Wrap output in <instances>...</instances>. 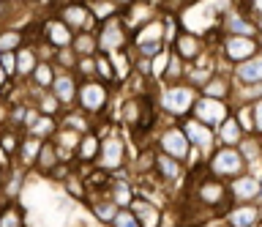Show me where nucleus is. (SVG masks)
<instances>
[{
	"label": "nucleus",
	"instance_id": "f257e3e1",
	"mask_svg": "<svg viewBox=\"0 0 262 227\" xmlns=\"http://www.w3.org/2000/svg\"><path fill=\"white\" fill-rule=\"evenodd\" d=\"M110 99H112V91L93 77V79H82V82H79L77 101H74V104H77L85 115L98 118V115H104V112H106V107H110Z\"/></svg>",
	"mask_w": 262,
	"mask_h": 227
},
{
	"label": "nucleus",
	"instance_id": "f03ea898",
	"mask_svg": "<svg viewBox=\"0 0 262 227\" xmlns=\"http://www.w3.org/2000/svg\"><path fill=\"white\" fill-rule=\"evenodd\" d=\"M93 33H96L98 52H106V55H110V52H126L128 44H131L128 30L120 22V14H118V17H110V19L98 22Z\"/></svg>",
	"mask_w": 262,
	"mask_h": 227
},
{
	"label": "nucleus",
	"instance_id": "7ed1b4c3",
	"mask_svg": "<svg viewBox=\"0 0 262 227\" xmlns=\"http://www.w3.org/2000/svg\"><path fill=\"white\" fill-rule=\"evenodd\" d=\"M208 170H210V175L227 181V178H237V175L246 173V161H243L241 153H237V148L219 145V148L210 153V159H208Z\"/></svg>",
	"mask_w": 262,
	"mask_h": 227
},
{
	"label": "nucleus",
	"instance_id": "20e7f679",
	"mask_svg": "<svg viewBox=\"0 0 262 227\" xmlns=\"http://www.w3.org/2000/svg\"><path fill=\"white\" fill-rule=\"evenodd\" d=\"M196 99L194 88H188L186 82H172V85H164V93H161V107L169 112L172 118H186L191 112V104Z\"/></svg>",
	"mask_w": 262,
	"mask_h": 227
},
{
	"label": "nucleus",
	"instance_id": "39448f33",
	"mask_svg": "<svg viewBox=\"0 0 262 227\" xmlns=\"http://www.w3.org/2000/svg\"><path fill=\"white\" fill-rule=\"evenodd\" d=\"M219 52L227 63L235 66V63L259 55V38H254V36H221Z\"/></svg>",
	"mask_w": 262,
	"mask_h": 227
},
{
	"label": "nucleus",
	"instance_id": "423d86ee",
	"mask_svg": "<svg viewBox=\"0 0 262 227\" xmlns=\"http://www.w3.org/2000/svg\"><path fill=\"white\" fill-rule=\"evenodd\" d=\"M57 19H60L71 33H77V30H96V25H98L85 0H69V3H63L60 9H57Z\"/></svg>",
	"mask_w": 262,
	"mask_h": 227
},
{
	"label": "nucleus",
	"instance_id": "0eeeda50",
	"mask_svg": "<svg viewBox=\"0 0 262 227\" xmlns=\"http://www.w3.org/2000/svg\"><path fill=\"white\" fill-rule=\"evenodd\" d=\"M229 112H232L229 101H219V99H205V96H196L188 115L196 118V120H200V123H205V126L216 129L221 120L229 115Z\"/></svg>",
	"mask_w": 262,
	"mask_h": 227
},
{
	"label": "nucleus",
	"instance_id": "6e6552de",
	"mask_svg": "<svg viewBox=\"0 0 262 227\" xmlns=\"http://www.w3.org/2000/svg\"><path fill=\"white\" fill-rule=\"evenodd\" d=\"M101 161V170H120L126 164V142H123V137L118 132H110L101 137V145H98V159Z\"/></svg>",
	"mask_w": 262,
	"mask_h": 227
},
{
	"label": "nucleus",
	"instance_id": "1a4fd4ad",
	"mask_svg": "<svg viewBox=\"0 0 262 227\" xmlns=\"http://www.w3.org/2000/svg\"><path fill=\"white\" fill-rule=\"evenodd\" d=\"M219 30H221V36H254V38H259V25L241 9L221 14Z\"/></svg>",
	"mask_w": 262,
	"mask_h": 227
},
{
	"label": "nucleus",
	"instance_id": "9d476101",
	"mask_svg": "<svg viewBox=\"0 0 262 227\" xmlns=\"http://www.w3.org/2000/svg\"><path fill=\"white\" fill-rule=\"evenodd\" d=\"M156 145H159L161 153H167V156L178 159V161H186L188 156H191V145H188V140L183 137V132H180V126H169L164 129V132L156 137Z\"/></svg>",
	"mask_w": 262,
	"mask_h": 227
},
{
	"label": "nucleus",
	"instance_id": "9b49d317",
	"mask_svg": "<svg viewBox=\"0 0 262 227\" xmlns=\"http://www.w3.org/2000/svg\"><path fill=\"white\" fill-rule=\"evenodd\" d=\"M169 50L175 52L183 63H196L200 55L205 52V42H202V36L191 33V30H178V33L172 36V42H169Z\"/></svg>",
	"mask_w": 262,
	"mask_h": 227
},
{
	"label": "nucleus",
	"instance_id": "f8f14e48",
	"mask_svg": "<svg viewBox=\"0 0 262 227\" xmlns=\"http://www.w3.org/2000/svg\"><path fill=\"white\" fill-rule=\"evenodd\" d=\"M178 126H180V132H183V137L188 140V145H191V148L208 151V148H213V142H216V137H213V129L205 126V123H200V120L191 118V115L180 118Z\"/></svg>",
	"mask_w": 262,
	"mask_h": 227
},
{
	"label": "nucleus",
	"instance_id": "ddd939ff",
	"mask_svg": "<svg viewBox=\"0 0 262 227\" xmlns=\"http://www.w3.org/2000/svg\"><path fill=\"white\" fill-rule=\"evenodd\" d=\"M41 28V44H49V50H63L71 44V30L63 25L57 17H47L44 22H38Z\"/></svg>",
	"mask_w": 262,
	"mask_h": 227
},
{
	"label": "nucleus",
	"instance_id": "4468645a",
	"mask_svg": "<svg viewBox=\"0 0 262 227\" xmlns=\"http://www.w3.org/2000/svg\"><path fill=\"white\" fill-rule=\"evenodd\" d=\"M77 88H79V79L74 77V71H57L49 93L60 101V107H71L77 101Z\"/></svg>",
	"mask_w": 262,
	"mask_h": 227
},
{
	"label": "nucleus",
	"instance_id": "2eb2a0df",
	"mask_svg": "<svg viewBox=\"0 0 262 227\" xmlns=\"http://www.w3.org/2000/svg\"><path fill=\"white\" fill-rule=\"evenodd\" d=\"M200 96H205V99L229 101V99H232V77L221 74V71H213V74L200 85Z\"/></svg>",
	"mask_w": 262,
	"mask_h": 227
},
{
	"label": "nucleus",
	"instance_id": "dca6fc26",
	"mask_svg": "<svg viewBox=\"0 0 262 227\" xmlns=\"http://www.w3.org/2000/svg\"><path fill=\"white\" fill-rule=\"evenodd\" d=\"M227 183L216 175H205L200 186H196V194H200V202L205 205H221V200H227Z\"/></svg>",
	"mask_w": 262,
	"mask_h": 227
},
{
	"label": "nucleus",
	"instance_id": "f3484780",
	"mask_svg": "<svg viewBox=\"0 0 262 227\" xmlns=\"http://www.w3.org/2000/svg\"><path fill=\"white\" fill-rule=\"evenodd\" d=\"M232 79L237 85H259L262 82V58L254 55L249 60H241L232 66Z\"/></svg>",
	"mask_w": 262,
	"mask_h": 227
},
{
	"label": "nucleus",
	"instance_id": "a211bd4d",
	"mask_svg": "<svg viewBox=\"0 0 262 227\" xmlns=\"http://www.w3.org/2000/svg\"><path fill=\"white\" fill-rule=\"evenodd\" d=\"M36 63H38V47L25 42L19 50L14 52V74L28 79V77H30V71L36 69Z\"/></svg>",
	"mask_w": 262,
	"mask_h": 227
},
{
	"label": "nucleus",
	"instance_id": "6ab92c4d",
	"mask_svg": "<svg viewBox=\"0 0 262 227\" xmlns=\"http://www.w3.org/2000/svg\"><path fill=\"white\" fill-rule=\"evenodd\" d=\"M153 173H159L164 181H180L186 175V170H183V161L159 151V153H153Z\"/></svg>",
	"mask_w": 262,
	"mask_h": 227
},
{
	"label": "nucleus",
	"instance_id": "aec40b11",
	"mask_svg": "<svg viewBox=\"0 0 262 227\" xmlns=\"http://www.w3.org/2000/svg\"><path fill=\"white\" fill-rule=\"evenodd\" d=\"M229 181H232V194H237L243 202L259 200V178L257 175L243 173V175H237V178H229Z\"/></svg>",
	"mask_w": 262,
	"mask_h": 227
},
{
	"label": "nucleus",
	"instance_id": "412c9836",
	"mask_svg": "<svg viewBox=\"0 0 262 227\" xmlns=\"http://www.w3.org/2000/svg\"><path fill=\"white\" fill-rule=\"evenodd\" d=\"M216 129H219V132H213V137H216L219 145H229V148H235V145L241 142V137H243V129L237 126V120L232 118V112H229V115L221 120Z\"/></svg>",
	"mask_w": 262,
	"mask_h": 227
},
{
	"label": "nucleus",
	"instance_id": "4be33fe9",
	"mask_svg": "<svg viewBox=\"0 0 262 227\" xmlns=\"http://www.w3.org/2000/svg\"><path fill=\"white\" fill-rule=\"evenodd\" d=\"M55 74H57V66L52 60H38L36 63V69L30 71V82H33V88L36 91H49L52 88V82H55Z\"/></svg>",
	"mask_w": 262,
	"mask_h": 227
},
{
	"label": "nucleus",
	"instance_id": "5701e85b",
	"mask_svg": "<svg viewBox=\"0 0 262 227\" xmlns=\"http://www.w3.org/2000/svg\"><path fill=\"white\" fill-rule=\"evenodd\" d=\"M98 145H101V137L96 132H85V134H79V142H77V148H74V153H77L79 161L93 164L98 159Z\"/></svg>",
	"mask_w": 262,
	"mask_h": 227
},
{
	"label": "nucleus",
	"instance_id": "b1692460",
	"mask_svg": "<svg viewBox=\"0 0 262 227\" xmlns=\"http://www.w3.org/2000/svg\"><path fill=\"white\" fill-rule=\"evenodd\" d=\"M227 219H229V224H232V227H251V224H257V222H259L257 200H249L246 205L235 208V211H229Z\"/></svg>",
	"mask_w": 262,
	"mask_h": 227
},
{
	"label": "nucleus",
	"instance_id": "393cba45",
	"mask_svg": "<svg viewBox=\"0 0 262 227\" xmlns=\"http://www.w3.org/2000/svg\"><path fill=\"white\" fill-rule=\"evenodd\" d=\"M71 52L77 58H88V55H96L98 52V44H96V33L93 30H77L71 36Z\"/></svg>",
	"mask_w": 262,
	"mask_h": 227
},
{
	"label": "nucleus",
	"instance_id": "a878e982",
	"mask_svg": "<svg viewBox=\"0 0 262 227\" xmlns=\"http://www.w3.org/2000/svg\"><path fill=\"white\" fill-rule=\"evenodd\" d=\"M106 194H110V200H112L118 208H128V202L134 200V192H131V186H128L126 178H110Z\"/></svg>",
	"mask_w": 262,
	"mask_h": 227
},
{
	"label": "nucleus",
	"instance_id": "bb28decb",
	"mask_svg": "<svg viewBox=\"0 0 262 227\" xmlns=\"http://www.w3.org/2000/svg\"><path fill=\"white\" fill-rule=\"evenodd\" d=\"M57 123H63V129H69V132H77V134L93 132V118L85 115L82 110H69L60 120H57Z\"/></svg>",
	"mask_w": 262,
	"mask_h": 227
},
{
	"label": "nucleus",
	"instance_id": "cd10ccee",
	"mask_svg": "<svg viewBox=\"0 0 262 227\" xmlns=\"http://www.w3.org/2000/svg\"><path fill=\"white\" fill-rule=\"evenodd\" d=\"M57 126H60V123H57V118H55V115H41V112H38V118L33 120V123L25 129L22 134L38 137V140H49V137L57 132Z\"/></svg>",
	"mask_w": 262,
	"mask_h": 227
},
{
	"label": "nucleus",
	"instance_id": "c85d7f7f",
	"mask_svg": "<svg viewBox=\"0 0 262 227\" xmlns=\"http://www.w3.org/2000/svg\"><path fill=\"white\" fill-rule=\"evenodd\" d=\"M57 161H60V159H57V153H55L52 140H44V142H41V148H38V153H36V159H33V167L41 170V173H49Z\"/></svg>",
	"mask_w": 262,
	"mask_h": 227
},
{
	"label": "nucleus",
	"instance_id": "c756f323",
	"mask_svg": "<svg viewBox=\"0 0 262 227\" xmlns=\"http://www.w3.org/2000/svg\"><path fill=\"white\" fill-rule=\"evenodd\" d=\"M41 142H44V140H38V137H30V134H22V137H19V145H16V156H19L22 164H28V167L33 164V159H36Z\"/></svg>",
	"mask_w": 262,
	"mask_h": 227
},
{
	"label": "nucleus",
	"instance_id": "7c9ffc66",
	"mask_svg": "<svg viewBox=\"0 0 262 227\" xmlns=\"http://www.w3.org/2000/svg\"><path fill=\"white\" fill-rule=\"evenodd\" d=\"M22 44H25V33L19 28L0 30V55H3V52H16Z\"/></svg>",
	"mask_w": 262,
	"mask_h": 227
},
{
	"label": "nucleus",
	"instance_id": "2f4dec72",
	"mask_svg": "<svg viewBox=\"0 0 262 227\" xmlns=\"http://www.w3.org/2000/svg\"><path fill=\"white\" fill-rule=\"evenodd\" d=\"M88 3V9L90 14H93V19L96 22H104V19H110V17H118V6L112 3V0H85Z\"/></svg>",
	"mask_w": 262,
	"mask_h": 227
},
{
	"label": "nucleus",
	"instance_id": "473e14b6",
	"mask_svg": "<svg viewBox=\"0 0 262 227\" xmlns=\"http://www.w3.org/2000/svg\"><path fill=\"white\" fill-rule=\"evenodd\" d=\"M128 211L137 216V222H159V211H156V205H150L147 200H131L128 202Z\"/></svg>",
	"mask_w": 262,
	"mask_h": 227
},
{
	"label": "nucleus",
	"instance_id": "72a5a7b5",
	"mask_svg": "<svg viewBox=\"0 0 262 227\" xmlns=\"http://www.w3.org/2000/svg\"><path fill=\"white\" fill-rule=\"evenodd\" d=\"M36 110L41 112V115H55V118H57V112H60V101H57L49 91H38V104H36Z\"/></svg>",
	"mask_w": 262,
	"mask_h": 227
},
{
	"label": "nucleus",
	"instance_id": "f704fd0d",
	"mask_svg": "<svg viewBox=\"0 0 262 227\" xmlns=\"http://www.w3.org/2000/svg\"><path fill=\"white\" fill-rule=\"evenodd\" d=\"M90 208H93L96 219H101V222H112L115 211H118V205H115V202H112L110 197H104V200H96Z\"/></svg>",
	"mask_w": 262,
	"mask_h": 227
},
{
	"label": "nucleus",
	"instance_id": "c9c22d12",
	"mask_svg": "<svg viewBox=\"0 0 262 227\" xmlns=\"http://www.w3.org/2000/svg\"><path fill=\"white\" fill-rule=\"evenodd\" d=\"M112 224L115 227H142L137 222V216L131 214L128 208H120V211H115V216H112Z\"/></svg>",
	"mask_w": 262,
	"mask_h": 227
},
{
	"label": "nucleus",
	"instance_id": "e433bc0d",
	"mask_svg": "<svg viewBox=\"0 0 262 227\" xmlns=\"http://www.w3.org/2000/svg\"><path fill=\"white\" fill-rule=\"evenodd\" d=\"M0 227H22V214L16 205H8L3 214H0Z\"/></svg>",
	"mask_w": 262,
	"mask_h": 227
},
{
	"label": "nucleus",
	"instance_id": "4c0bfd02",
	"mask_svg": "<svg viewBox=\"0 0 262 227\" xmlns=\"http://www.w3.org/2000/svg\"><path fill=\"white\" fill-rule=\"evenodd\" d=\"M69 173H71V164L69 161H57V164L49 170V178H52V181H66V178H69Z\"/></svg>",
	"mask_w": 262,
	"mask_h": 227
},
{
	"label": "nucleus",
	"instance_id": "58836bf2",
	"mask_svg": "<svg viewBox=\"0 0 262 227\" xmlns=\"http://www.w3.org/2000/svg\"><path fill=\"white\" fill-rule=\"evenodd\" d=\"M16 145H19V137H14V132H6L0 137V148L6 153H16Z\"/></svg>",
	"mask_w": 262,
	"mask_h": 227
},
{
	"label": "nucleus",
	"instance_id": "ea45409f",
	"mask_svg": "<svg viewBox=\"0 0 262 227\" xmlns=\"http://www.w3.org/2000/svg\"><path fill=\"white\" fill-rule=\"evenodd\" d=\"M8 88H11V82H8V74L3 71V66H0V93H6Z\"/></svg>",
	"mask_w": 262,
	"mask_h": 227
},
{
	"label": "nucleus",
	"instance_id": "a19ab883",
	"mask_svg": "<svg viewBox=\"0 0 262 227\" xmlns=\"http://www.w3.org/2000/svg\"><path fill=\"white\" fill-rule=\"evenodd\" d=\"M0 183H3V167H0Z\"/></svg>",
	"mask_w": 262,
	"mask_h": 227
},
{
	"label": "nucleus",
	"instance_id": "79ce46f5",
	"mask_svg": "<svg viewBox=\"0 0 262 227\" xmlns=\"http://www.w3.org/2000/svg\"><path fill=\"white\" fill-rule=\"evenodd\" d=\"M251 227H259V222H257V224H251Z\"/></svg>",
	"mask_w": 262,
	"mask_h": 227
}]
</instances>
